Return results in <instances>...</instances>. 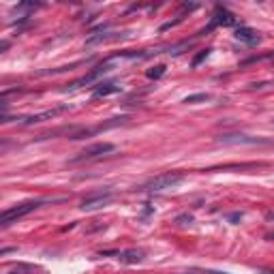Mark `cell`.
<instances>
[{"label":"cell","mask_w":274,"mask_h":274,"mask_svg":"<svg viewBox=\"0 0 274 274\" xmlns=\"http://www.w3.org/2000/svg\"><path fill=\"white\" fill-rule=\"evenodd\" d=\"M109 202H112V193H99V195H90V197H86L84 202H81L79 208L81 210H99L103 208V206H107Z\"/></svg>","instance_id":"7"},{"label":"cell","mask_w":274,"mask_h":274,"mask_svg":"<svg viewBox=\"0 0 274 274\" xmlns=\"http://www.w3.org/2000/svg\"><path fill=\"white\" fill-rule=\"evenodd\" d=\"M41 272L39 266H32V264H17L9 274H37Z\"/></svg>","instance_id":"11"},{"label":"cell","mask_w":274,"mask_h":274,"mask_svg":"<svg viewBox=\"0 0 274 274\" xmlns=\"http://www.w3.org/2000/svg\"><path fill=\"white\" fill-rule=\"evenodd\" d=\"M268 238H274V234H272V236H268Z\"/></svg>","instance_id":"19"},{"label":"cell","mask_w":274,"mask_h":274,"mask_svg":"<svg viewBox=\"0 0 274 274\" xmlns=\"http://www.w3.org/2000/svg\"><path fill=\"white\" fill-rule=\"evenodd\" d=\"M234 24H236L234 13H229L227 9H223V6H216V11H214V15H212L208 26L214 30L216 26H234Z\"/></svg>","instance_id":"6"},{"label":"cell","mask_w":274,"mask_h":274,"mask_svg":"<svg viewBox=\"0 0 274 274\" xmlns=\"http://www.w3.org/2000/svg\"><path fill=\"white\" fill-rule=\"evenodd\" d=\"M116 146L114 143H107V141H101V143H92V146H88L84 148L81 152L75 156V159H71L68 163L71 165H75V163H86V161H92V159H99V156L103 154H109V152H114Z\"/></svg>","instance_id":"3"},{"label":"cell","mask_w":274,"mask_h":274,"mask_svg":"<svg viewBox=\"0 0 274 274\" xmlns=\"http://www.w3.org/2000/svg\"><path fill=\"white\" fill-rule=\"evenodd\" d=\"M236 39L242 41V43L246 45H255L262 41V37H259V32H255L253 28H249V26H240V28H236Z\"/></svg>","instance_id":"8"},{"label":"cell","mask_w":274,"mask_h":274,"mask_svg":"<svg viewBox=\"0 0 274 274\" xmlns=\"http://www.w3.org/2000/svg\"><path fill=\"white\" fill-rule=\"evenodd\" d=\"M67 107H56V109H47V112H41V114H30V116H22V118H17L19 125L24 127H30V125H39V122H45V120H52L60 116L65 112Z\"/></svg>","instance_id":"5"},{"label":"cell","mask_w":274,"mask_h":274,"mask_svg":"<svg viewBox=\"0 0 274 274\" xmlns=\"http://www.w3.org/2000/svg\"><path fill=\"white\" fill-rule=\"evenodd\" d=\"M208 274H227V272H218V270H210Z\"/></svg>","instance_id":"18"},{"label":"cell","mask_w":274,"mask_h":274,"mask_svg":"<svg viewBox=\"0 0 274 274\" xmlns=\"http://www.w3.org/2000/svg\"><path fill=\"white\" fill-rule=\"evenodd\" d=\"M218 143H225V146H268L272 143L270 139H264V137H251V135H221L218 137Z\"/></svg>","instance_id":"4"},{"label":"cell","mask_w":274,"mask_h":274,"mask_svg":"<svg viewBox=\"0 0 274 274\" xmlns=\"http://www.w3.org/2000/svg\"><path fill=\"white\" fill-rule=\"evenodd\" d=\"M143 257H146V253L141 249H129V251L118 255V259L122 264H139V262H143Z\"/></svg>","instance_id":"9"},{"label":"cell","mask_w":274,"mask_h":274,"mask_svg":"<svg viewBox=\"0 0 274 274\" xmlns=\"http://www.w3.org/2000/svg\"><path fill=\"white\" fill-rule=\"evenodd\" d=\"M150 79H159L161 75H165V65H156L154 68H150V71L146 73Z\"/></svg>","instance_id":"12"},{"label":"cell","mask_w":274,"mask_h":274,"mask_svg":"<svg viewBox=\"0 0 274 274\" xmlns=\"http://www.w3.org/2000/svg\"><path fill=\"white\" fill-rule=\"evenodd\" d=\"M176 223H178V225H187V223H193V216H191V214H180V216L176 218Z\"/></svg>","instance_id":"15"},{"label":"cell","mask_w":274,"mask_h":274,"mask_svg":"<svg viewBox=\"0 0 274 274\" xmlns=\"http://www.w3.org/2000/svg\"><path fill=\"white\" fill-rule=\"evenodd\" d=\"M122 90V86L118 84H101L94 88V99H101V97H109V94H118Z\"/></svg>","instance_id":"10"},{"label":"cell","mask_w":274,"mask_h":274,"mask_svg":"<svg viewBox=\"0 0 274 274\" xmlns=\"http://www.w3.org/2000/svg\"><path fill=\"white\" fill-rule=\"evenodd\" d=\"M229 218H231V221H238V218H242V214H238V212H236V214H231Z\"/></svg>","instance_id":"16"},{"label":"cell","mask_w":274,"mask_h":274,"mask_svg":"<svg viewBox=\"0 0 274 274\" xmlns=\"http://www.w3.org/2000/svg\"><path fill=\"white\" fill-rule=\"evenodd\" d=\"M56 204V202H63V197H58V200H32V202H24V204H17V206H13V208L9 210H4L2 212V216H0V225L2 227H9L11 223H15L17 218H22L26 214H30L32 210H37L41 208L43 204Z\"/></svg>","instance_id":"1"},{"label":"cell","mask_w":274,"mask_h":274,"mask_svg":"<svg viewBox=\"0 0 274 274\" xmlns=\"http://www.w3.org/2000/svg\"><path fill=\"white\" fill-rule=\"evenodd\" d=\"M208 56H210V50H202V52L195 56V60H193V67H200V65H202V63H204V60L208 58Z\"/></svg>","instance_id":"14"},{"label":"cell","mask_w":274,"mask_h":274,"mask_svg":"<svg viewBox=\"0 0 274 274\" xmlns=\"http://www.w3.org/2000/svg\"><path fill=\"white\" fill-rule=\"evenodd\" d=\"M262 274H274V270H272V268H264Z\"/></svg>","instance_id":"17"},{"label":"cell","mask_w":274,"mask_h":274,"mask_svg":"<svg viewBox=\"0 0 274 274\" xmlns=\"http://www.w3.org/2000/svg\"><path fill=\"white\" fill-rule=\"evenodd\" d=\"M208 99H210V94L200 92V94H191V97H187L184 103H202V101H208Z\"/></svg>","instance_id":"13"},{"label":"cell","mask_w":274,"mask_h":274,"mask_svg":"<svg viewBox=\"0 0 274 274\" xmlns=\"http://www.w3.org/2000/svg\"><path fill=\"white\" fill-rule=\"evenodd\" d=\"M182 171H167V174H161V176H154L150 178L148 182H143L141 187H137V191H143V193H159V191H167V189H174L176 184H180L184 180Z\"/></svg>","instance_id":"2"}]
</instances>
